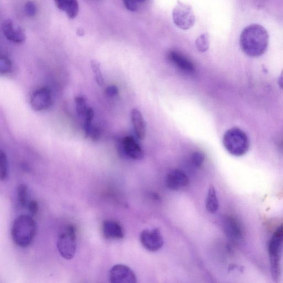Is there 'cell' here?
<instances>
[{"label":"cell","mask_w":283,"mask_h":283,"mask_svg":"<svg viewBox=\"0 0 283 283\" xmlns=\"http://www.w3.org/2000/svg\"><path fill=\"white\" fill-rule=\"evenodd\" d=\"M173 19L176 26L183 30L190 29L195 22V15L191 7L180 1L173 9Z\"/></svg>","instance_id":"6"},{"label":"cell","mask_w":283,"mask_h":283,"mask_svg":"<svg viewBox=\"0 0 283 283\" xmlns=\"http://www.w3.org/2000/svg\"><path fill=\"white\" fill-rule=\"evenodd\" d=\"M131 120L138 138L141 140H143L146 133L145 124L143 116L139 110L134 109L131 111Z\"/></svg>","instance_id":"15"},{"label":"cell","mask_w":283,"mask_h":283,"mask_svg":"<svg viewBox=\"0 0 283 283\" xmlns=\"http://www.w3.org/2000/svg\"><path fill=\"white\" fill-rule=\"evenodd\" d=\"M52 104V93L47 87L35 90L30 98V104L32 108L36 111L46 110L51 107Z\"/></svg>","instance_id":"7"},{"label":"cell","mask_w":283,"mask_h":283,"mask_svg":"<svg viewBox=\"0 0 283 283\" xmlns=\"http://www.w3.org/2000/svg\"><path fill=\"white\" fill-rule=\"evenodd\" d=\"M36 233V224L33 217L21 215L14 220L11 228V236L14 243L25 248L32 244Z\"/></svg>","instance_id":"2"},{"label":"cell","mask_w":283,"mask_h":283,"mask_svg":"<svg viewBox=\"0 0 283 283\" xmlns=\"http://www.w3.org/2000/svg\"><path fill=\"white\" fill-rule=\"evenodd\" d=\"M94 111L89 108L84 116V129L86 136L93 140L98 139L99 136L98 130L94 127L93 121L94 118Z\"/></svg>","instance_id":"16"},{"label":"cell","mask_w":283,"mask_h":283,"mask_svg":"<svg viewBox=\"0 0 283 283\" xmlns=\"http://www.w3.org/2000/svg\"><path fill=\"white\" fill-rule=\"evenodd\" d=\"M222 143L230 154L237 157L245 155L249 151L250 146L247 135L238 128L227 130L224 135Z\"/></svg>","instance_id":"3"},{"label":"cell","mask_w":283,"mask_h":283,"mask_svg":"<svg viewBox=\"0 0 283 283\" xmlns=\"http://www.w3.org/2000/svg\"><path fill=\"white\" fill-rule=\"evenodd\" d=\"M196 46L199 51L205 52L209 48V36L206 34H203L197 38L196 40Z\"/></svg>","instance_id":"24"},{"label":"cell","mask_w":283,"mask_h":283,"mask_svg":"<svg viewBox=\"0 0 283 283\" xmlns=\"http://www.w3.org/2000/svg\"><path fill=\"white\" fill-rule=\"evenodd\" d=\"M269 34L260 24H253L242 31L240 38L241 48L247 56L257 58L262 56L269 44Z\"/></svg>","instance_id":"1"},{"label":"cell","mask_w":283,"mask_h":283,"mask_svg":"<svg viewBox=\"0 0 283 283\" xmlns=\"http://www.w3.org/2000/svg\"><path fill=\"white\" fill-rule=\"evenodd\" d=\"M2 29L6 38L16 43H22L26 40V35L23 29L19 27H14L11 19H8L2 24Z\"/></svg>","instance_id":"11"},{"label":"cell","mask_w":283,"mask_h":283,"mask_svg":"<svg viewBox=\"0 0 283 283\" xmlns=\"http://www.w3.org/2000/svg\"><path fill=\"white\" fill-rule=\"evenodd\" d=\"M109 280L113 283H136L137 277L134 271L127 266L116 265L111 268Z\"/></svg>","instance_id":"9"},{"label":"cell","mask_w":283,"mask_h":283,"mask_svg":"<svg viewBox=\"0 0 283 283\" xmlns=\"http://www.w3.org/2000/svg\"><path fill=\"white\" fill-rule=\"evenodd\" d=\"M84 31L82 29H79L78 31V34L80 35H83L84 34Z\"/></svg>","instance_id":"32"},{"label":"cell","mask_w":283,"mask_h":283,"mask_svg":"<svg viewBox=\"0 0 283 283\" xmlns=\"http://www.w3.org/2000/svg\"><path fill=\"white\" fill-rule=\"evenodd\" d=\"M189 184L188 176L180 169H174L166 175L165 185L171 190H178Z\"/></svg>","instance_id":"10"},{"label":"cell","mask_w":283,"mask_h":283,"mask_svg":"<svg viewBox=\"0 0 283 283\" xmlns=\"http://www.w3.org/2000/svg\"><path fill=\"white\" fill-rule=\"evenodd\" d=\"M25 12L29 17H33L36 14L37 8L35 4L31 1L27 2L24 6Z\"/></svg>","instance_id":"28"},{"label":"cell","mask_w":283,"mask_h":283,"mask_svg":"<svg viewBox=\"0 0 283 283\" xmlns=\"http://www.w3.org/2000/svg\"><path fill=\"white\" fill-rule=\"evenodd\" d=\"M123 1L126 8L130 11L135 12L138 11L146 0H123Z\"/></svg>","instance_id":"26"},{"label":"cell","mask_w":283,"mask_h":283,"mask_svg":"<svg viewBox=\"0 0 283 283\" xmlns=\"http://www.w3.org/2000/svg\"><path fill=\"white\" fill-rule=\"evenodd\" d=\"M205 159V154L201 151H195L191 155V160L196 167L200 168L203 165Z\"/></svg>","instance_id":"27"},{"label":"cell","mask_w":283,"mask_h":283,"mask_svg":"<svg viewBox=\"0 0 283 283\" xmlns=\"http://www.w3.org/2000/svg\"><path fill=\"white\" fill-rule=\"evenodd\" d=\"M168 58L177 67L187 73H193L195 71V67L188 59L183 55L175 52L171 51L168 54Z\"/></svg>","instance_id":"14"},{"label":"cell","mask_w":283,"mask_h":283,"mask_svg":"<svg viewBox=\"0 0 283 283\" xmlns=\"http://www.w3.org/2000/svg\"><path fill=\"white\" fill-rule=\"evenodd\" d=\"M0 165H1V180H6L8 176V160L6 153L3 150L0 152Z\"/></svg>","instance_id":"22"},{"label":"cell","mask_w":283,"mask_h":283,"mask_svg":"<svg viewBox=\"0 0 283 283\" xmlns=\"http://www.w3.org/2000/svg\"><path fill=\"white\" fill-rule=\"evenodd\" d=\"M205 206L207 211L210 214H215L219 209V203L217 198L216 191L214 186H209L208 195L206 199Z\"/></svg>","instance_id":"18"},{"label":"cell","mask_w":283,"mask_h":283,"mask_svg":"<svg viewBox=\"0 0 283 283\" xmlns=\"http://www.w3.org/2000/svg\"><path fill=\"white\" fill-rule=\"evenodd\" d=\"M122 147L124 153L128 157L134 160L143 158V152L137 142L131 136H127L122 141Z\"/></svg>","instance_id":"13"},{"label":"cell","mask_w":283,"mask_h":283,"mask_svg":"<svg viewBox=\"0 0 283 283\" xmlns=\"http://www.w3.org/2000/svg\"><path fill=\"white\" fill-rule=\"evenodd\" d=\"M283 242V225L278 228L273 235L269 245L271 276L276 282L281 276L280 252Z\"/></svg>","instance_id":"4"},{"label":"cell","mask_w":283,"mask_h":283,"mask_svg":"<svg viewBox=\"0 0 283 283\" xmlns=\"http://www.w3.org/2000/svg\"><path fill=\"white\" fill-rule=\"evenodd\" d=\"M141 243L144 249L150 252L159 250L164 244V240L158 229L145 230L140 234Z\"/></svg>","instance_id":"8"},{"label":"cell","mask_w":283,"mask_h":283,"mask_svg":"<svg viewBox=\"0 0 283 283\" xmlns=\"http://www.w3.org/2000/svg\"><path fill=\"white\" fill-rule=\"evenodd\" d=\"M12 65L11 60L6 55H1L0 59V73L6 74L11 72Z\"/></svg>","instance_id":"25"},{"label":"cell","mask_w":283,"mask_h":283,"mask_svg":"<svg viewBox=\"0 0 283 283\" xmlns=\"http://www.w3.org/2000/svg\"><path fill=\"white\" fill-rule=\"evenodd\" d=\"M106 93L110 97H114L119 95V89L115 85H111L106 88Z\"/></svg>","instance_id":"30"},{"label":"cell","mask_w":283,"mask_h":283,"mask_svg":"<svg viewBox=\"0 0 283 283\" xmlns=\"http://www.w3.org/2000/svg\"><path fill=\"white\" fill-rule=\"evenodd\" d=\"M225 228L227 234L232 237H237L240 235L238 225L233 220L228 219L226 221Z\"/></svg>","instance_id":"23"},{"label":"cell","mask_w":283,"mask_h":283,"mask_svg":"<svg viewBox=\"0 0 283 283\" xmlns=\"http://www.w3.org/2000/svg\"><path fill=\"white\" fill-rule=\"evenodd\" d=\"M91 68H92L94 73L96 82L100 86L103 85L104 84V78L102 70H101L100 64L98 61L93 60L91 62Z\"/></svg>","instance_id":"21"},{"label":"cell","mask_w":283,"mask_h":283,"mask_svg":"<svg viewBox=\"0 0 283 283\" xmlns=\"http://www.w3.org/2000/svg\"><path fill=\"white\" fill-rule=\"evenodd\" d=\"M76 110L80 117H84L87 110L89 108L87 106V99L83 96H78L75 98Z\"/></svg>","instance_id":"20"},{"label":"cell","mask_w":283,"mask_h":283,"mask_svg":"<svg viewBox=\"0 0 283 283\" xmlns=\"http://www.w3.org/2000/svg\"><path fill=\"white\" fill-rule=\"evenodd\" d=\"M102 231L105 238L109 240H121L125 236L123 226L118 221L112 220L103 221Z\"/></svg>","instance_id":"12"},{"label":"cell","mask_w":283,"mask_h":283,"mask_svg":"<svg viewBox=\"0 0 283 283\" xmlns=\"http://www.w3.org/2000/svg\"><path fill=\"white\" fill-rule=\"evenodd\" d=\"M18 203L22 208L28 205V189L26 185H19L17 189Z\"/></svg>","instance_id":"19"},{"label":"cell","mask_w":283,"mask_h":283,"mask_svg":"<svg viewBox=\"0 0 283 283\" xmlns=\"http://www.w3.org/2000/svg\"><path fill=\"white\" fill-rule=\"evenodd\" d=\"M57 7L66 13L70 18L77 16L79 12V3L77 0H54Z\"/></svg>","instance_id":"17"},{"label":"cell","mask_w":283,"mask_h":283,"mask_svg":"<svg viewBox=\"0 0 283 283\" xmlns=\"http://www.w3.org/2000/svg\"><path fill=\"white\" fill-rule=\"evenodd\" d=\"M28 206L30 213H31L32 215H35L37 214L39 209L38 204L37 201L33 200L29 201Z\"/></svg>","instance_id":"29"},{"label":"cell","mask_w":283,"mask_h":283,"mask_svg":"<svg viewBox=\"0 0 283 283\" xmlns=\"http://www.w3.org/2000/svg\"><path fill=\"white\" fill-rule=\"evenodd\" d=\"M57 249L63 259L67 260L73 259L77 249V229L74 225L68 224L60 232Z\"/></svg>","instance_id":"5"},{"label":"cell","mask_w":283,"mask_h":283,"mask_svg":"<svg viewBox=\"0 0 283 283\" xmlns=\"http://www.w3.org/2000/svg\"><path fill=\"white\" fill-rule=\"evenodd\" d=\"M278 84H279L280 89L283 91V69L281 71V73L278 79Z\"/></svg>","instance_id":"31"}]
</instances>
